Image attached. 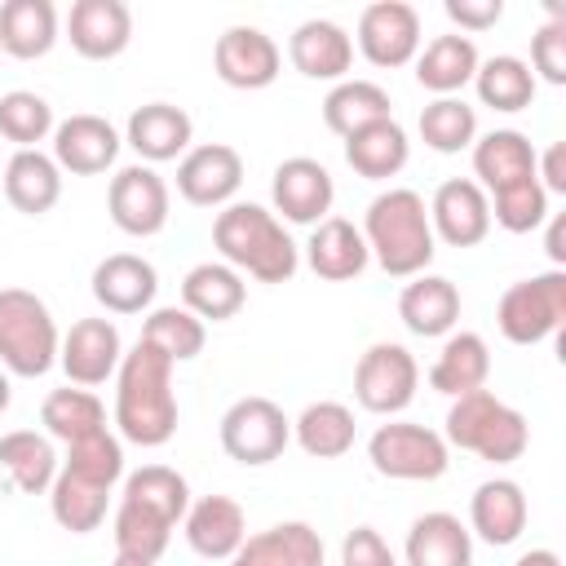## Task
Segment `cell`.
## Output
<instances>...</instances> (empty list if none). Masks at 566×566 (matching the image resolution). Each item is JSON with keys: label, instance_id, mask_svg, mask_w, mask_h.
Wrapping results in <instances>:
<instances>
[{"label": "cell", "instance_id": "cell-1", "mask_svg": "<svg viewBox=\"0 0 566 566\" xmlns=\"http://www.w3.org/2000/svg\"><path fill=\"white\" fill-rule=\"evenodd\" d=\"M177 389H172V363L150 349L133 345L119 358L115 371V429L119 442L133 447H164L177 433Z\"/></svg>", "mask_w": 566, "mask_h": 566}, {"label": "cell", "instance_id": "cell-2", "mask_svg": "<svg viewBox=\"0 0 566 566\" xmlns=\"http://www.w3.org/2000/svg\"><path fill=\"white\" fill-rule=\"evenodd\" d=\"M363 243L371 252V261L389 274V279H416L429 270L438 239L429 226V208L424 195L411 186H389L380 190L367 212H363Z\"/></svg>", "mask_w": 566, "mask_h": 566}, {"label": "cell", "instance_id": "cell-3", "mask_svg": "<svg viewBox=\"0 0 566 566\" xmlns=\"http://www.w3.org/2000/svg\"><path fill=\"white\" fill-rule=\"evenodd\" d=\"M212 248L230 270L252 274L256 283H287L301 270L296 239L261 203H243V199L226 203L212 221Z\"/></svg>", "mask_w": 566, "mask_h": 566}, {"label": "cell", "instance_id": "cell-4", "mask_svg": "<svg viewBox=\"0 0 566 566\" xmlns=\"http://www.w3.org/2000/svg\"><path fill=\"white\" fill-rule=\"evenodd\" d=\"M442 424H447L442 429L447 447H460L486 464H513L531 447L526 416L517 407H509L504 398H495L491 389H473V394L451 398Z\"/></svg>", "mask_w": 566, "mask_h": 566}, {"label": "cell", "instance_id": "cell-5", "mask_svg": "<svg viewBox=\"0 0 566 566\" xmlns=\"http://www.w3.org/2000/svg\"><path fill=\"white\" fill-rule=\"evenodd\" d=\"M62 332L53 310L27 287H0V367L22 380H40L57 363Z\"/></svg>", "mask_w": 566, "mask_h": 566}, {"label": "cell", "instance_id": "cell-6", "mask_svg": "<svg viewBox=\"0 0 566 566\" xmlns=\"http://www.w3.org/2000/svg\"><path fill=\"white\" fill-rule=\"evenodd\" d=\"M500 336L509 345H539L566 323V270H544L504 287L495 305Z\"/></svg>", "mask_w": 566, "mask_h": 566}, {"label": "cell", "instance_id": "cell-7", "mask_svg": "<svg viewBox=\"0 0 566 566\" xmlns=\"http://www.w3.org/2000/svg\"><path fill=\"white\" fill-rule=\"evenodd\" d=\"M367 460L380 478H394V482H438L451 469V447L429 424L389 420V424H376V433L367 438Z\"/></svg>", "mask_w": 566, "mask_h": 566}, {"label": "cell", "instance_id": "cell-8", "mask_svg": "<svg viewBox=\"0 0 566 566\" xmlns=\"http://www.w3.org/2000/svg\"><path fill=\"white\" fill-rule=\"evenodd\" d=\"M217 438H221V451L243 464V469H261V464H274L287 442H292V420L283 416V407L274 398H261V394H248L239 402L226 407L221 424H217Z\"/></svg>", "mask_w": 566, "mask_h": 566}, {"label": "cell", "instance_id": "cell-9", "mask_svg": "<svg viewBox=\"0 0 566 566\" xmlns=\"http://www.w3.org/2000/svg\"><path fill=\"white\" fill-rule=\"evenodd\" d=\"M420 385V363L398 340H376L354 363V398L371 416H398L411 407Z\"/></svg>", "mask_w": 566, "mask_h": 566}, {"label": "cell", "instance_id": "cell-10", "mask_svg": "<svg viewBox=\"0 0 566 566\" xmlns=\"http://www.w3.org/2000/svg\"><path fill=\"white\" fill-rule=\"evenodd\" d=\"M168 181L150 164H124L106 186V212L128 239H155L168 226Z\"/></svg>", "mask_w": 566, "mask_h": 566}, {"label": "cell", "instance_id": "cell-11", "mask_svg": "<svg viewBox=\"0 0 566 566\" xmlns=\"http://www.w3.org/2000/svg\"><path fill=\"white\" fill-rule=\"evenodd\" d=\"M358 40V53L380 66V71H398L407 62H416L424 35H420V13L407 0H376L358 13V31L349 35Z\"/></svg>", "mask_w": 566, "mask_h": 566}, {"label": "cell", "instance_id": "cell-12", "mask_svg": "<svg viewBox=\"0 0 566 566\" xmlns=\"http://www.w3.org/2000/svg\"><path fill=\"white\" fill-rule=\"evenodd\" d=\"M212 71L221 84L230 88H243V93H256V88H270L283 71V53L274 44V35H265L261 27H226L212 44Z\"/></svg>", "mask_w": 566, "mask_h": 566}, {"label": "cell", "instance_id": "cell-13", "mask_svg": "<svg viewBox=\"0 0 566 566\" xmlns=\"http://www.w3.org/2000/svg\"><path fill=\"white\" fill-rule=\"evenodd\" d=\"M243 186V155L230 142L190 146L177 159V195L190 208H226Z\"/></svg>", "mask_w": 566, "mask_h": 566}, {"label": "cell", "instance_id": "cell-14", "mask_svg": "<svg viewBox=\"0 0 566 566\" xmlns=\"http://www.w3.org/2000/svg\"><path fill=\"white\" fill-rule=\"evenodd\" d=\"M270 203L274 217L287 226H318L336 203V181L318 159L292 155L270 177Z\"/></svg>", "mask_w": 566, "mask_h": 566}, {"label": "cell", "instance_id": "cell-15", "mask_svg": "<svg viewBox=\"0 0 566 566\" xmlns=\"http://www.w3.org/2000/svg\"><path fill=\"white\" fill-rule=\"evenodd\" d=\"M49 142H53V164L71 177H97V172L115 168L119 146H124L119 128L106 115H93V111L57 119Z\"/></svg>", "mask_w": 566, "mask_h": 566}, {"label": "cell", "instance_id": "cell-16", "mask_svg": "<svg viewBox=\"0 0 566 566\" xmlns=\"http://www.w3.org/2000/svg\"><path fill=\"white\" fill-rule=\"evenodd\" d=\"M424 208L433 239L447 248H478L491 234V203L473 177H447Z\"/></svg>", "mask_w": 566, "mask_h": 566}, {"label": "cell", "instance_id": "cell-17", "mask_svg": "<svg viewBox=\"0 0 566 566\" xmlns=\"http://www.w3.org/2000/svg\"><path fill=\"white\" fill-rule=\"evenodd\" d=\"M119 358H124V340L111 318H75L57 345V367L80 389L106 385L119 371Z\"/></svg>", "mask_w": 566, "mask_h": 566}, {"label": "cell", "instance_id": "cell-18", "mask_svg": "<svg viewBox=\"0 0 566 566\" xmlns=\"http://www.w3.org/2000/svg\"><path fill=\"white\" fill-rule=\"evenodd\" d=\"M88 287H93V301L106 314H150L155 292H159V274L137 252H111L93 265Z\"/></svg>", "mask_w": 566, "mask_h": 566}, {"label": "cell", "instance_id": "cell-19", "mask_svg": "<svg viewBox=\"0 0 566 566\" xmlns=\"http://www.w3.org/2000/svg\"><path fill=\"white\" fill-rule=\"evenodd\" d=\"M66 40L84 62H111L133 40V13L124 0H75L66 13Z\"/></svg>", "mask_w": 566, "mask_h": 566}, {"label": "cell", "instance_id": "cell-20", "mask_svg": "<svg viewBox=\"0 0 566 566\" xmlns=\"http://www.w3.org/2000/svg\"><path fill=\"white\" fill-rule=\"evenodd\" d=\"M195 142V119L172 102H146L124 124V146H133L137 164H168L181 159Z\"/></svg>", "mask_w": 566, "mask_h": 566}, {"label": "cell", "instance_id": "cell-21", "mask_svg": "<svg viewBox=\"0 0 566 566\" xmlns=\"http://www.w3.org/2000/svg\"><path fill=\"white\" fill-rule=\"evenodd\" d=\"M287 62L305 80H332V84H340V80H349V66H354V40L332 18H305L287 35Z\"/></svg>", "mask_w": 566, "mask_h": 566}, {"label": "cell", "instance_id": "cell-22", "mask_svg": "<svg viewBox=\"0 0 566 566\" xmlns=\"http://www.w3.org/2000/svg\"><path fill=\"white\" fill-rule=\"evenodd\" d=\"M526 517H531V504L513 478H486L469 495V535H478L491 548L517 544L526 531Z\"/></svg>", "mask_w": 566, "mask_h": 566}, {"label": "cell", "instance_id": "cell-23", "mask_svg": "<svg viewBox=\"0 0 566 566\" xmlns=\"http://www.w3.org/2000/svg\"><path fill=\"white\" fill-rule=\"evenodd\" d=\"M186 544L208 562H230L234 548L248 539V513L234 495H199L190 500L186 517Z\"/></svg>", "mask_w": 566, "mask_h": 566}, {"label": "cell", "instance_id": "cell-24", "mask_svg": "<svg viewBox=\"0 0 566 566\" xmlns=\"http://www.w3.org/2000/svg\"><path fill=\"white\" fill-rule=\"evenodd\" d=\"M305 265L323 279V283H349L371 265V252L363 243V230L345 217H323L318 226H310L305 239Z\"/></svg>", "mask_w": 566, "mask_h": 566}, {"label": "cell", "instance_id": "cell-25", "mask_svg": "<svg viewBox=\"0 0 566 566\" xmlns=\"http://www.w3.org/2000/svg\"><path fill=\"white\" fill-rule=\"evenodd\" d=\"M398 318L411 336H424V340L451 336L460 323V287L451 279L424 270V274L407 279V287L398 292Z\"/></svg>", "mask_w": 566, "mask_h": 566}, {"label": "cell", "instance_id": "cell-26", "mask_svg": "<svg viewBox=\"0 0 566 566\" xmlns=\"http://www.w3.org/2000/svg\"><path fill=\"white\" fill-rule=\"evenodd\" d=\"M226 566H327L323 535L310 522H274L248 535Z\"/></svg>", "mask_w": 566, "mask_h": 566}, {"label": "cell", "instance_id": "cell-27", "mask_svg": "<svg viewBox=\"0 0 566 566\" xmlns=\"http://www.w3.org/2000/svg\"><path fill=\"white\" fill-rule=\"evenodd\" d=\"M0 186L13 212L22 217H44L62 199V168L44 150H13L0 168Z\"/></svg>", "mask_w": 566, "mask_h": 566}, {"label": "cell", "instance_id": "cell-28", "mask_svg": "<svg viewBox=\"0 0 566 566\" xmlns=\"http://www.w3.org/2000/svg\"><path fill=\"white\" fill-rule=\"evenodd\" d=\"M402 562L407 566H473V535L469 526L447 513H420L407 526V544H402Z\"/></svg>", "mask_w": 566, "mask_h": 566}, {"label": "cell", "instance_id": "cell-29", "mask_svg": "<svg viewBox=\"0 0 566 566\" xmlns=\"http://www.w3.org/2000/svg\"><path fill=\"white\" fill-rule=\"evenodd\" d=\"M469 155H473V181L486 190V195H495V190H504V186H513V181H526V177H535V146H531V137L526 133H517V128H491V133H482L473 146H469Z\"/></svg>", "mask_w": 566, "mask_h": 566}, {"label": "cell", "instance_id": "cell-30", "mask_svg": "<svg viewBox=\"0 0 566 566\" xmlns=\"http://www.w3.org/2000/svg\"><path fill=\"white\" fill-rule=\"evenodd\" d=\"M248 305V283L226 261H199L181 279V310H190L199 323H226Z\"/></svg>", "mask_w": 566, "mask_h": 566}, {"label": "cell", "instance_id": "cell-31", "mask_svg": "<svg viewBox=\"0 0 566 566\" xmlns=\"http://www.w3.org/2000/svg\"><path fill=\"white\" fill-rule=\"evenodd\" d=\"M478 62H482V53H478L473 35H460V31L433 35L416 53V84L429 88L433 97H460V88L473 84Z\"/></svg>", "mask_w": 566, "mask_h": 566}, {"label": "cell", "instance_id": "cell-32", "mask_svg": "<svg viewBox=\"0 0 566 566\" xmlns=\"http://www.w3.org/2000/svg\"><path fill=\"white\" fill-rule=\"evenodd\" d=\"M407 159H411V137L398 119H376L345 137V164L363 181H389L407 168Z\"/></svg>", "mask_w": 566, "mask_h": 566}, {"label": "cell", "instance_id": "cell-33", "mask_svg": "<svg viewBox=\"0 0 566 566\" xmlns=\"http://www.w3.org/2000/svg\"><path fill=\"white\" fill-rule=\"evenodd\" d=\"M486 376H491V349L478 332H451L442 336V349L429 367V385L447 398H460V394H473V389H486Z\"/></svg>", "mask_w": 566, "mask_h": 566}, {"label": "cell", "instance_id": "cell-34", "mask_svg": "<svg viewBox=\"0 0 566 566\" xmlns=\"http://www.w3.org/2000/svg\"><path fill=\"white\" fill-rule=\"evenodd\" d=\"M358 424H354V407L336 402V398H318L310 402L296 420H292V442L314 455V460H340L354 451Z\"/></svg>", "mask_w": 566, "mask_h": 566}, {"label": "cell", "instance_id": "cell-35", "mask_svg": "<svg viewBox=\"0 0 566 566\" xmlns=\"http://www.w3.org/2000/svg\"><path fill=\"white\" fill-rule=\"evenodd\" d=\"M0 469L9 473V482H13L22 495H49V486H53L62 460H57L49 433L9 429V433H0Z\"/></svg>", "mask_w": 566, "mask_h": 566}, {"label": "cell", "instance_id": "cell-36", "mask_svg": "<svg viewBox=\"0 0 566 566\" xmlns=\"http://www.w3.org/2000/svg\"><path fill=\"white\" fill-rule=\"evenodd\" d=\"M53 44H57L53 0H4L0 4V53L18 62H35Z\"/></svg>", "mask_w": 566, "mask_h": 566}, {"label": "cell", "instance_id": "cell-37", "mask_svg": "<svg viewBox=\"0 0 566 566\" xmlns=\"http://www.w3.org/2000/svg\"><path fill=\"white\" fill-rule=\"evenodd\" d=\"M535 75L531 66L517 57V53H495V57H482L478 71H473V93L482 106L500 111V115H517L535 102Z\"/></svg>", "mask_w": 566, "mask_h": 566}, {"label": "cell", "instance_id": "cell-38", "mask_svg": "<svg viewBox=\"0 0 566 566\" xmlns=\"http://www.w3.org/2000/svg\"><path fill=\"white\" fill-rule=\"evenodd\" d=\"M376 119H394V102L376 80H340L327 88L323 97V124L345 142L349 133L376 124Z\"/></svg>", "mask_w": 566, "mask_h": 566}, {"label": "cell", "instance_id": "cell-39", "mask_svg": "<svg viewBox=\"0 0 566 566\" xmlns=\"http://www.w3.org/2000/svg\"><path fill=\"white\" fill-rule=\"evenodd\" d=\"M40 424L53 442H80L97 429H106V407L93 389H80V385H66V389H53L44 394L40 402Z\"/></svg>", "mask_w": 566, "mask_h": 566}, {"label": "cell", "instance_id": "cell-40", "mask_svg": "<svg viewBox=\"0 0 566 566\" xmlns=\"http://www.w3.org/2000/svg\"><path fill=\"white\" fill-rule=\"evenodd\" d=\"M106 504H111V486H97L88 478H75L66 469H57L53 486H49V513L62 531L71 535H88L106 522Z\"/></svg>", "mask_w": 566, "mask_h": 566}, {"label": "cell", "instance_id": "cell-41", "mask_svg": "<svg viewBox=\"0 0 566 566\" xmlns=\"http://www.w3.org/2000/svg\"><path fill=\"white\" fill-rule=\"evenodd\" d=\"M142 345L159 349V354L177 367V363H190V358L203 354L208 327H203L190 310H181V305H155V310L142 318Z\"/></svg>", "mask_w": 566, "mask_h": 566}, {"label": "cell", "instance_id": "cell-42", "mask_svg": "<svg viewBox=\"0 0 566 566\" xmlns=\"http://www.w3.org/2000/svg\"><path fill=\"white\" fill-rule=\"evenodd\" d=\"M119 500L142 504V509H150V513H159V517H168L177 526L186 517V509H190V482L168 464H142V469L124 473Z\"/></svg>", "mask_w": 566, "mask_h": 566}, {"label": "cell", "instance_id": "cell-43", "mask_svg": "<svg viewBox=\"0 0 566 566\" xmlns=\"http://www.w3.org/2000/svg\"><path fill=\"white\" fill-rule=\"evenodd\" d=\"M416 128H420V142H424L429 150H438V155H460V150H469V146L478 142V111H473L464 97H433V102L420 111Z\"/></svg>", "mask_w": 566, "mask_h": 566}, {"label": "cell", "instance_id": "cell-44", "mask_svg": "<svg viewBox=\"0 0 566 566\" xmlns=\"http://www.w3.org/2000/svg\"><path fill=\"white\" fill-rule=\"evenodd\" d=\"M111 535H115V553L119 557H137V562H159L168 539H172V522L142 509V504H128L119 500L115 509V522H111Z\"/></svg>", "mask_w": 566, "mask_h": 566}, {"label": "cell", "instance_id": "cell-45", "mask_svg": "<svg viewBox=\"0 0 566 566\" xmlns=\"http://www.w3.org/2000/svg\"><path fill=\"white\" fill-rule=\"evenodd\" d=\"M57 128L53 106L31 93V88H13L0 97V137L13 142L18 150H40V142H49Z\"/></svg>", "mask_w": 566, "mask_h": 566}, {"label": "cell", "instance_id": "cell-46", "mask_svg": "<svg viewBox=\"0 0 566 566\" xmlns=\"http://www.w3.org/2000/svg\"><path fill=\"white\" fill-rule=\"evenodd\" d=\"M62 469L75 473V478H88V482L115 491V482H124V442H119V433L97 429V433H88V438H80V442H66Z\"/></svg>", "mask_w": 566, "mask_h": 566}, {"label": "cell", "instance_id": "cell-47", "mask_svg": "<svg viewBox=\"0 0 566 566\" xmlns=\"http://www.w3.org/2000/svg\"><path fill=\"white\" fill-rule=\"evenodd\" d=\"M486 203H491V221L500 230H509V234H531V230H539L548 221V190L535 177L486 195Z\"/></svg>", "mask_w": 566, "mask_h": 566}, {"label": "cell", "instance_id": "cell-48", "mask_svg": "<svg viewBox=\"0 0 566 566\" xmlns=\"http://www.w3.org/2000/svg\"><path fill=\"white\" fill-rule=\"evenodd\" d=\"M531 75H535V84L544 80V84H566V13L562 9H553V18L531 35Z\"/></svg>", "mask_w": 566, "mask_h": 566}, {"label": "cell", "instance_id": "cell-49", "mask_svg": "<svg viewBox=\"0 0 566 566\" xmlns=\"http://www.w3.org/2000/svg\"><path fill=\"white\" fill-rule=\"evenodd\" d=\"M340 566H398V557L376 526H354L340 539Z\"/></svg>", "mask_w": 566, "mask_h": 566}, {"label": "cell", "instance_id": "cell-50", "mask_svg": "<svg viewBox=\"0 0 566 566\" xmlns=\"http://www.w3.org/2000/svg\"><path fill=\"white\" fill-rule=\"evenodd\" d=\"M442 13L464 31H491L504 18V0H442Z\"/></svg>", "mask_w": 566, "mask_h": 566}, {"label": "cell", "instance_id": "cell-51", "mask_svg": "<svg viewBox=\"0 0 566 566\" xmlns=\"http://www.w3.org/2000/svg\"><path fill=\"white\" fill-rule=\"evenodd\" d=\"M535 181L548 195H566V146L553 142L544 155H535Z\"/></svg>", "mask_w": 566, "mask_h": 566}, {"label": "cell", "instance_id": "cell-52", "mask_svg": "<svg viewBox=\"0 0 566 566\" xmlns=\"http://www.w3.org/2000/svg\"><path fill=\"white\" fill-rule=\"evenodd\" d=\"M544 252H548V261H553V270H562L566 265V217L557 212V217H548V234H544Z\"/></svg>", "mask_w": 566, "mask_h": 566}, {"label": "cell", "instance_id": "cell-53", "mask_svg": "<svg viewBox=\"0 0 566 566\" xmlns=\"http://www.w3.org/2000/svg\"><path fill=\"white\" fill-rule=\"evenodd\" d=\"M513 566H562V557H557L553 548H531V553H522Z\"/></svg>", "mask_w": 566, "mask_h": 566}, {"label": "cell", "instance_id": "cell-54", "mask_svg": "<svg viewBox=\"0 0 566 566\" xmlns=\"http://www.w3.org/2000/svg\"><path fill=\"white\" fill-rule=\"evenodd\" d=\"M9 398H13V389H9V371L0 367V416L9 411Z\"/></svg>", "mask_w": 566, "mask_h": 566}, {"label": "cell", "instance_id": "cell-55", "mask_svg": "<svg viewBox=\"0 0 566 566\" xmlns=\"http://www.w3.org/2000/svg\"><path fill=\"white\" fill-rule=\"evenodd\" d=\"M111 566H155V562H137V557H119V553H115V562H111Z\"/></svg>", "mask_w": 566, "mask_h": 566}, {"label": "cell", "instance_id": "cell-56", "mask_svg": "<svg viewBox=\"0 0 566 566\" xmlns=\"http://www.w3.org/2000/svg\"><path fill=\"white\" fill-rule=\"evenodd\" d=\"M0 168H4V164H0Z\"/></svg>", "mask_w": 566, "mask_h": 566}]
</instances>
